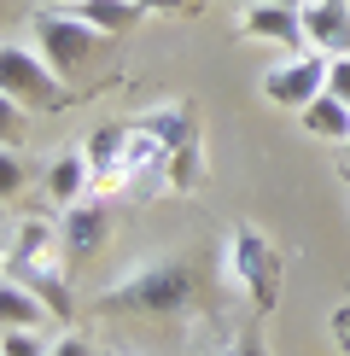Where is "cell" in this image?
<instances>
[{
	"mask_svg": "<svg viewBox=\"0 0 350 356\" xmlns=\"http://www.w3.org/2000/svg\"><path fill=\"white\" fill-rule=\"evenodd\" d=\"M0 99H12L24 111H65V106H76V88L58 65L41 58V47L6 41L0 47Z\"/></svg>",
	"mask_w": 350,
	"mask_h": 356,
	"instance_id": "obj_1",
	"label": "cell"
},
{
	"mask_svg": "<svg viewBox=\"0 0 350 356\" xmlns=\"http://www.w3.org/2000/svg\"><path fill=\"white\" fill-rule=\"evenodd\" d=\"M35 47L47 65H58L70 76V70H94V65H106V53H111V41L117 35H99L88 18H76L70 6H58V12H41L35 24Z\"/></svg>",
	"mask_w": 350,
	"mask_h": 356,
	"instance_id": "obj_2",
	"label": "cell"
},
{
	"mask_svg": "<svg viewBox=\"0 0 350 356\" xmlns=\"http://www.w3.org/2000/svg\"><path fill=\"white\" fill-rule=\"evenodd\" d=\"M327 58L333 53H321V47H303V53H292L281 58V65H269L262 70V99H274V106H286V111H303L315 94H327Z\"/></svg>",
	"mask_w": 350,
	"mask_h": 356,
	"instance_id": "obj_3",
	"label": "cell"
},
{
	"mask_svg": "<svg viewBox=\"0 0 350 356\" xmlns=\"http://www.w3.org/2000/svg\"><path fill=\"white\" fill-rule=\"evenodd\" d=\"M187 298H193V275L181 269V263H169V269H146L135 280H123V286H111L106 309H146V316H175Z\"/></svg>",
	"mask_w": 350,
	"mask_h": 356,
	"instance_id": "obj_4",
	"label": "cell"
},
{
	"mask_svg": "<svg viewBox=\"0 0 350 356\" xmlns=\"http://www.w3.org/2000/svg\"><path fill=\"white\" fill-rule=\"evenodd\" d=\"M240 35L274 41V47H286V53H303V47H310L303 6H257V0H245V12H240Z\"/></svg>",
	"mask_w": 350,
	"mask_h": 356,
	"instance_id": "obj_5",
	"label": "cell"
},
{
	"mask_svg": "<svg viewBox=\"0 0 350 356\" xmlns=\"http://www.w3.org/2000/svg\"><path fill=\"white\" fill-rule=\"evenodd\" d=\"M106 228H111V211L99 199H76V204H65V216H58V240H65V251H76V257L106 245Z\"/></svg>",
	"mask_w": 350,
	"mask_h": 356,
	"instance_id": "obj_6",
	"label": "cell"
},
{
	"mask_svg": "<svg viewBox=\"0 0 350 356\" xmlns=\"http://www.w3.org/2000/svg\"><path fill=\"white\" fill-rule=\"evenodd\" d=\"M99 175H94V158H88V146H65V152L53 158V170H47V199L65 211V204H76L88 199V187H94Z\"/></svg>",
	"mask_w": 350,
	"mask_h": 356,
	"instance_id": "obj_7",
	"label": "cell"
},
{
	"mask_svg": "<svg viewBox=\"0 0 350 356\" xmlns=\"http://www.w3.org/2000/svg\"><path fill=\"white\" fill-rule=\"evenodd\" d=\"M0 321H6V327H24V333H41L53 321L47 298H41L29 280H18V269H6V280H0Z\"/></svg>",
	"mask_w": 350,
	"mask_h": 356,
	"instance_id": "obj_8",
	"label": "cell"
},
{
	"mask_svg": "<svg viewBox=\"0 0 350 356\" xmlns=\"http://www.w3.org/2000/svg\"><path fill=\"white\" fill-rule=\"evenodd\" d=\"M303 29H310V47L344 53L350 47V0H310L303 6Z\"/></svg>",
	"mask_w": 350,
	"mask_h": 356,
	"instance_id": "obj_9",
	"label": "cell"
},
{
	"mask_svg": "<svg viewBox=\"0 0 350 356\" xmlns=\"http://www.w3.org/2000/svg\"><path fill=\"white\" fill-rule=\"evenodd\" d=\"M298 117H303V135H315L327 146H350V106L339 94H315Z\"/></svg>",
	"mask_w": 350,
	"mask_h": 356,
	"instance_id": "obj_10",
	"label": "cell"
},
{
	"mask_svg": "<svg viewBox=\"0 0 350 356\" xmlns=\"http://www.w3.org/2000/svg\"><path fill=\"white\" fill-rule=\"evenodd\" d=\"M70 12H76V18H88L99 35H128V29L146 18L140 0H70Z\"/></svg>",
	"mask_w": 350,
	"mask_h": 356,
	"instance_id": "obj_11",
	"label": "cell"
},
{
	"mask_svg": "<svg viewBox=\"0 0 350 356\" xmlns=\"http://www.w3.org/2000/svg\"><path fill=\"white\" fill-rule=\"evenodd\" d=\"M0 356H53V345L41 333H24V327H6L0 333Z\"/></svg>",
	"mask_w": 350,
	"mask_h": 356,
	"instance_id": "obj_12",
	"label": "cell"
},
{
	"mask_svg": "<svg viewBox=\"0 0 350 356\" xmlns=\"http://www.w3.org/2000/svg\"><path fill=\"white\" fill-rule=\"evenodd\" d=\"M327 94H339L344 106H350V47L327 58Z\"/></svg>",
	"mask_w": 350,
	"mask_h": 356,
	"instance_id": "obj_13",
	"label": "cell"
},
{
	"mask_svg": "<svg viewBox=\"0 0 350 356\" xmlns=\"http://www.w3.org/2000/svg\"><path fill=\"white\" fill-rule=\"evenodd\" d=\"M146 6V18H152V12H169V18H193L199 6H210V0H140Z\"/></svg>",
	"mask_w": 350,
	"mask_h": 356,
	"instance_id": "obj_14",
	"label": "cell"
},
{
	"mask_svg": "<svg viewBox=\"0 0 350 356\" xmlns=\"http://www.w3.org/2000/svg\"><path fill=\"white\" fill-rule=\"evenodd\" d=\"M0 181H6V199H18V181H24V170H18V146H0Z\"/></svg>",
	"mask_w": 350,
	"mask_h": 356,
	"instance_id": "obj_15",
	"label": "cell"
},
{
	"mask_svg": "<svg viewBox=\"0 0 350 356\" xmlns=\"http://www.w3.org/2000/svg\"><path fill=\"white\" fill-rule=\"evenodd\" d=\"M53 356H99V350L88 345L82 333H58V339H53Z\"/></svg>",
	"mask_w": 350,
	"mask_h": 356,
	"instance_id": "obj_16",
	"label": "cell"
},
{
	"mask_svg": "<svg viewBox=\"0 0 350 356\" xmlns=\"http://www.w3.org/2000/svg\"><path fill=\"white\" fill-rule=\"evenodd\" d=\"M233 356H269V350H262L257 339H240V345H233Z\"/></svg>",
	"mask_w": 350,
	"mask_h": 356,
	"instance_id": "obj_17",
	"label": "cell"
},
{
	"mask_svg": "<svg viewBox=\"0 0 350 356\" xmlns=\"http://www.w3.org/2000/svg\"><path fill=\"white\" fill-rule=\"evenodd\" d=\"M257 6H310V0H257Z\"/></svg>",
	"mask_w": 350,
	"mask_h": 356,
	"instance_id": "obj_18",
	"label": "cell"
}]
</instances>
